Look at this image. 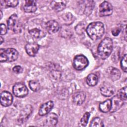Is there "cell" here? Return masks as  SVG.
Masks as SVG:
<instances>
[{
    "instance_id": "1",
    "label": "cell",
    "mask_w": 127,
    "mask_h": 127,
    "mask_svg": "<svg viewBox=\"0 0 127 127\" xmlns=\"http://www.w3.org/2000/svg\"><path fill=\"white\" fill-rule=\"evenodd\" d=\"M86 32L88 36L93 40L100 39L104 33V24L99 21L90 23L86 28Z\"/></svg>"
},
{
    "instance_id": "2",
    "label": "cell",
    "mask_w": 127,
    "mask_h": 127,
    "mask_svg": "<svg viewBox=\"0 0 127 127\" xmlns=\"http://www.w3.org/2000/svg\"><path fill=\"white\" fill-rule=\"evenodd\" d=\"M113 47L112 40L110 38H104L98 46L97 52L99 57L102 59H106L111 54Z\"/></svg>"
},
{
    "instance_id": "3",
    "label": "cell",
    "mask_w": 127,
    "mask_h": 127,
    "mask_svg": "<svg viewBox=\"0 0 127 127\" xmlns=\"http://www.w3.org/2000/svg\"><path fill=\"white\" fill-rule=\"evenodd\" d=\"M18 57V53L16 50L13 48L0 49V62H12L16 61Z\"/></svg>"
},
{
    "instance_id": "4",
    "label": "cell",
    "mask_w": 127,
    "mask_h": 127,
    "mask_svg": "<svg viewBox=\"0 0 127 127\" xmlns=\"http://www.w3.org/2000/svg\"><path fill=\"white\" fill-rule=\"evenodd\" d=\"M7 27L15 33H20L22 30L21 24L18 19L17 15L15 14L11 15L7 20Z\"/></svg>"
},
{
    "instance_id": "5",
    "label": "cell",
    "mask_w": 127,
    "mask_h": 127,
    "mask_svg": "<svg viewBox=\"0 0 127 127\" xmlns=\"http://www.w3.org/2000/svg\"><path fill=\"white\" fill-rule=\"evenodd\" d=\"M89 62L87 58L84 55H79L76 56L73 60V66L75 69L81 70L88 66Z\"/></svg>"
},
{
    "instance_id": "6",
    "label": "cell",
    "mask_w": 127,
    "mask_h": 127,
    "mask_svg": "<svg viewBox=\"0 0 127 127\" xmlns=\"http://www.w3.org/2000/svg\"><path fill=\"white\" fill-rule=\"evenodd\" d=\"M13 93L17 97H24L28 93L26 86L22 83H17L13 87Z\"/></svg>"
},
{
    "instance_id": "7",
    "label": "cell",
    "mask_w": 127,
    "mask_h": 127,
    "mask_svg": "<svg viewBox=\"0 0 127 127\" xmlns=\"http://www.w3.org/2000/svg\"><path fill=\"white\" fill-rule=\"evenodd\" d=\"M113 12V6L108 1H104L102 2L99 9V15L101 17L107 16L112 14Z\"/></svg>"
},
{
    "instance_id": "8",
    "label": "cell",
    "mask_w": 127,
    "mask_h": 127,
    "mask_svg": "<svg viewBox=\"0 0 127 127\" xmlns=\"http://www.w3.org/2000/svg\"><path fill=\"white\" fill-rule=\"evenodd\" d=\"M33 111V107L30 105H26L20 112L18 122L21 124L25 122L29 118Z\"/></svg>"
},
{
    "instance_id": "9",
    "label": "cell",
    "mask_w": 127,
    "mask_h": 127,
    "mask_svg": "<svg viewBox=\"0 0 127 127\" xmlns=\"http://www.w3.org/2000/svg\"><path fill=\"white\" fill-rule=\"evenodd\" d=\"M101 93L104 96L110 97L113 95L115 92L114 86L109 82H105L100 87Z\"/></svg>"
},
{
    "instance_id": "10",
    "label": "cell",
    "mask_w": 127,
    "mask_h": 127,
    "mask_svg": "<svg viewBox=\"0 0 127 127\" xmlns=\"http://www.w3.org/2000/svg\"><path fill=\"white\" fill-rule=\"evenodd\" d=\"M13 102V96L12 94L6 91H3L0 94V103L4 107L11 105Z\"/></svg>"
},
{
    "instance_id": "11",
    "label": "cell",
    "mask_w": 127,
    "mask_h": 127,
    "mask_svg": "<svg viewBox=\"0 0 127 127\" xmlns=\"http://www.w3.org/2000/svg\"><path fill=\"white\" fill-rule=\"evenodd\" d=\"M45 29L50 34H54L60 29L59 23L54 20L48 21L45 24Z\"/></svg>"
},
{
    "instance_id": "12",
    "label": "cell",
    "mask_w": 127,
    "mask_h": 127,
    "mask_svg": "<svg viewBox=\"0 0 127 127\" xmlns=\"http://www.w3.org/2000/svg\"><path fill=\"white\" fill-rule=\"evenodd\" d=\"M54 103L52 101H49L43 104L40 108L39 110V115L41 116H43L47 115L53 109Z\"/></svg>"
},
{
    "instance_id": "13",
    "label": "cell",
    "mask_w": 127,
    "mask_h": 127,
    "mask_svg": "<svg viewBox=\"0 0 127 127\" xmlns=\"http://www.w3.org/2000/svg\"><path fill=\"white\" fill-rule=\"evenodd\" d=\"M39 49V46L35 43H30L27 44L25 46V50L27 54L31 56H35Z\"/></svg>"
},
{
    "instance_id": "14",
    "label": "cell",
    "mask_w": 127,
    "mask_h": 127,
    "mask_svg": "<svg viewBox=\"0 0 127 127\" xmlns=\"http://www.w3.org/2000/svg\"><path fill=\"white\" fill-rule=\"evenodd\" d=\"M111 100V107L110 111L115 112L118 110L123 105V101L117 95L113 97Z\"/></svg>"
},
{
    "instance_id": "15",
    "label": "cell",
    "mask_w": 127,
    "mask_h": 127,
    "mask_svg": "<svg viewBox=\"0 0 127 127\" xmlns=\"http://www.w3.org/2000/svg\"><path fill=\"white\" fill-rule=\"evenodd\" d=\"M107 72L109 77L113 81L118 80L120 78L121 75V72L119 69L113 66L109 67L107 69Z\"/></svg>"
},
{
    "instance_id": "16",
    "label": "cell",
    "mask_w": 127,
    "mask_h": 127,
    "mask_svg": "<svg viewBox=\"0 0 127 127\" xmlns=\"http://www.w3.org/2000/svg\"><path fill=\"white\" fill-rule=\"evenodd\" d=\"M86 94L83 91L76 92L73 96V103L76 105H81L85 101Z\"/></svg>"
},
{
    "instance_id": "17",
    "label": "cell",
    "mask_w": 127,
    "mask_h": 127,
    "mask_svg": "<svg viewBox=\"0 0 127 127\" xmlns=\"http://www.w3.org/2000/svg\"><path fill=\"white\" fill-rule=\"evenodd\" d=\"M66 2V1L65 0H53L51 3V6L55 11L58 12L64 9Z\"/></svg>"
},
{
    "instance_id": "18",
    "label": "cell",
    "mask_w": 127,
    "mask_h": 127,
    "mask_svg": "<svg viewBox=\"0 0 127 127\" xmlns=\"http://www.w3.org/2000/svg\"><path fill=\"white\" fill-rule=\"evenodd\" d=\"M45 119V126L54 127L58 123V116L56 114L53 113L48 115Z\"/></svg>"
},
{
    "instance_id": "19",
    "label": "cell",
    "mask_w": 127,
    "mask_h": 127,
    "mask_svg": "<svg viewBox=\"0 0 127 127\" xmlns=\"http://www.w3.org/2000/svg\"><path fill=\"white\" fill-rule=\"evenodd\" d=\"M23 9L27 13L35 12L37 9L36 1L32 0H26L23 6Z\"/></svg>"
},
{
    "instance_id": "20",
    "label": "cell",
    "mask_w": 127,
    "mask_h": 127,
    "mask_svg": "<svg viewBox=\"0 0 127 127\" xmlns=\"http://www.w3.org/2000/svg\"><path fill=\"white\" fill-rule=\"evenodd\" d=\"M39 27H33L29 30V34L34 38L36 39L41 38L46 35L45 32Z\"/></svg>"
},
{
    "instance_id": "21",
    "label": "cell",
    "mask_w": 127,
    "mask_h": 127,
    "mask_svg": "<svg viewBox=\"0 0 127 127\" xmlns=\"http://www.w3.org/2000/svg\"><path fill=\"white\" fill-rule=\"evenodd\" d=\"M111 107V100L107 99L99 104V109L103 113H107L110 111Z\"/></svg>"
},
{
    "instance_id": "22",
    "label": "cell",
    "mask_w": 127,
    "mask_h": 127,
    "mask_svg": "<svg viewBox=\"0 0 127 127\" xmlns=\"http://www.w3.org/2000/svg\"><path fill=\"white\" fill-rule=\"evenodd\" d=\"M98 81V78L97 76L94 74L91 73L89 74L87 77L86 82L88 85L90 86H94L96 85Z\"/></svg>"
},
{
    "instance_id": "23",
    "label": "cell",
    "mask_w": 127,
    "mask_h": 127,
    "mask_svg": "<svg viewBox=\"0 0 127 127\" xmlns=\"http://www.w3.org/2000/svg\"><path fill=\"white\" fill-rule=\"evenodd\" d=\"M72 34V30L67 25H64L61 28L60 30V35L64 38H69L71 36Z\"/></svg>"
},
{
    "instance_id": "24",
    "label": "cell",
    "mask_w": 127,
    "mask_h": 127,
    "mask_svg": "<svg viewBox=\"0 0 127 127\" xmlns=\"http://www.w3.org/2000/svg\"><path fill=\"white\" fill-rule=\"evenodd\" d=\"M18 4V1L17 0H0L1 6H3L4 8L8 7H14L16 6Z\"/></svg>"
},
{
    "instance_id": "25",
    "label": "cell",
    "mask_w": 127,
    "mask_h": 127,
    "mask_svg": "<svg viewBox=\"0 0 127 127\" xmlns=\"http://www.w3.org/2000/svg\"><path fill=\"white\" fill-rule=\"evenodd\" d=\"M86 2V3L84 10V13L85 15L88 16L91 13L94 7L95 3L93 0H88Z\"/></svg>"
},
{
    "instance_id": "26",
    "label": "cell",
    "mask_w": 127,
    "mask_h": 127,
    "mask_svg": "<svg viewBox=\"0 0 127 127\" xmlns=\"http://www.w3.org/2000/svg\"><path fill=\"white\" fill-rule=\"evenodd\" d=\"M89 126L92 127H103L104 125L101 119L99 118L96 117L94 118L92 120Z\"/></svg>"
},
{
    "instance_id": "27",
    "label": "cell",
    "mask_w": 127,
    "mask_h": 127,
    "mask_svg": "<svg viewBox=\"0 0 127 127\" xmlns=\"http://www.w3.org/2000/svg\"><path fill=\"white\" fill-rule=\"evenodd\" d=\"M29 86L34 92H37L40 89V84L37 80H31L29 83Z\"/></svg>"
},
{
    "instance_id": "28",
    "label": "cell",
    "mask_w": 127,
    "mask_h": 127,
    "mask_svg": "<svg viewBox=\"0 0 127 127\" xmlns=\"http://www.w3.org/2000/svg\"><path fill=\"white\" fill-rule=\"evenodd\" d=\"M90 113L89 112H86L81 119L80 121V125H79L81 127H85L88 123L89 118L90 117Z\"/></svg>"
},
{
    "instance_id": "29",
    "label": "cell",
    "mask_w": 127,
    "mask_h": 127,
    "mask_svg": "<svg viewBox=\"0 0 127 127\" xmlns=\"http://www.w3.org/2000/svg\"><path fill=\"white\" fill-rule=\"evenodd\" d=\"M117 96L123 101L127 100V87L121 89L118 93Z\"/></svg>"
},
{
    "instance_id": "30",
    "label": "cell",
    "mask_w": 127,
    "mask_h": 127,
    "mask_svg": "<svg viewBox=\"0 0 127 127\" xmlns=\"http://www.w3.org/2000/svg\"><path fill=\"white\" fill-rule=\"evenodd\" d=\"M85 30V25L83 23L78 24L75 27V30L76 33L78 35H82Z\"/></svg>"
},
{
    "instance_id": "31",
    "label": "cell",
    "mask_w": 127,
    "mask_h": 127,
    "mask_svg": "<svg viewBox=\"0 0 127 127\" xmlns=\"http://www.w3.org/2000/svg\"><path fill=\"white\" fill-rule=\"evenodd\" d=\"M121 66L122 70L125 72L127 71V54H125L121 61Z\"/></svg>"
},
{
    "instance_id": "32",
    "label": "cell",
    "mask_w": 127,
    "mask_h": 127,
    "mask_svg": "<svg viewBox=\"0 0 127 127\" xmlns=\"http://www.w3.org/2000/svg\"><path fill=\"white\" fill-rule=\"evenodd\" d=\"M7 33V28L6 27V26L3 24V23H1L0 24V35H4Z\"/></svg>"
},
{
    "instance_id": "33",
    "label": "cell",
    "mask_w": 127,
    "mask_h": 127,
    "mask_svg": "<svg viewBox=\"0 0 127 127\" xmlns=\"http://www.w3.org/2000/svg\"><path fill=\"white\" fill-rule=\"evenodd\" d=\"M12 70H13V72L16 73H20L23 71L22 68L21 67V66H20L19 65H16V66H14Z\"/></svg>"
},
{
    "instance_id": "34",
    "label": "cell",
    "mask_w": 127,
    "mask_h": 127,
    "mask_svg": "<svg viewBox=\"0 0 127 127\" xmlns=\"http://www.w3.org/2000/svg\"><path fill=\"white\" fill-rule=\"evenodd\" d=\"M121 31V28H119V27H116L114 28L112 31V35L114 36H117L120 32Z\"/></svg>"
},
{
    "instance_id": "35",
    "label": "cell",
    "mask_w": 127,
    "mask_h": 127,
    "mask_svg": "<svg viewBox=\"0 0 127 127\" xmlns=\"http://www.w3.org/2000/svg\"><path fill=\"white\" fill-rule=\"evenodd\" d=\"M0 45L1 44H2V42L4 41V39L1 37V36H0Z\"/></svg>"
},
{
    "instance_id": "36",
    "label": "cell",
    "mask_w": 127,
    "mask_h": 127,
    "mask_svg": "<svg viewBox=\"0 0 127 127\" xmlns=\"http://www.w3.org/2000/svg\"><path fill=\"white\" fill-rule=\"evenodd\" d=\"M0 19H1V18H2V11H1V10H0Z\"/></svg>"
}]
</instances>
